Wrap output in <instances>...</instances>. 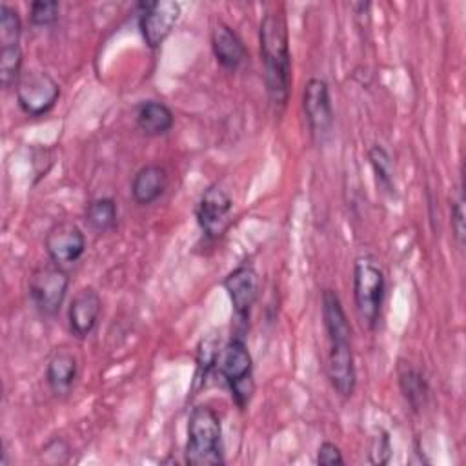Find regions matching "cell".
Listing matches in <instances>:
<instances>
[{"instance_id":"28","label":"cell","mask_w":466,"mask_h":466,"mask_svg":"<svg viewBox=\"0 0 466 466\" xmlns=\"http://www.w3.org/2000/svg\"><path fill=\"white\" fill-rule=\"evenodd\" d=\"M317 464L320 466H335V464H344V457L340 448L335 442L324 441L319 450H317Z\"/></svg>"},{"instance_id":"4","label":"cell","mask_w":466,"mask_h":466,"mask_svg":"<svg viewBox=\"0 0 466 466\" xmlns=\"http://www.w3.org/2000/svg\"><path fill=\"white\" fill-rule=\"evenodd\" d=\"M218 373L231 391V399L240 410L249 404L255 384H253V359L242 339V335L231 337L220 350L217 359Z\"/></svg>"},{"instance_id":"5","label":"cell","mask_w":466,"mask_h":466,"mask_svg":"<svg viewBox=\"0 0 466 466\" xmlns=\"http://www.w3.org/2000/svg\"><path fill=\"white\" fill-rule=\"evenodd\" d=\"M69 288V275L55 262L35 268L27 280V291L35 308L46 315L55 317L66 299Z\"/></svg>"},{"instance_id":"22","label":"cell","mask_w":466,"mask_h":466,"mask_svg":"<svg viewBox=\"0 0 466 466\" xmlns=\"http://www.w3.org/2000/svg\"><path fill=\"white\" fill-rule=\"evenodd\" d=\"M220 339L217 335L204 337L197 346V373H195V386L198 382H204L209 371L217 366V359L220 353L218 348Z\"/></svg>"},{"instance_id":"26","label":"cell","mask_w":466,"mask_h":466,"mask_svg":"<svg viewBox=\"0 0 466 466\" xmlns=\"http://www.w3.org/2000/svg\"><path fill=\"white\" fill-rule=\"evenodd\" d=\"M451 229L457 246L462 249L464 248V238H466V226H464V193H462V184L459 186V195L455 200H451Z\"/></svg>"},{"instance_id":"14","label":"cell","mask_w":466,"mask_h":466,"mask_svg":"<svg viewBox=\"0 0 466 466\" xmlns=\"http://www.w3.org/2000/svg\"><path fill=\"white\" fill-rule=\"evenodd\" d=\"M211 49L217 62L228 71L238 69L248 56L240 36L224 22H218L211 31Z\"/></svg>"},{"instance_id":"19","label":"cell","mask_w":466,"mask_h":466,"mask_svg":"<svg viewBox=\"0 0 466 466\" xmlns=\"http://www.w3.org/2000/svg\"><path fill=\"white\" fill-rule=\"evenodd\" d=\"M399 388L404 400L413 411H420L426 406L430 397V386L419 370L410 364L399 368Z\"/></svg>"},{"instance_id":"23","label":"cell","mask_w":466,"mask_h":466,"mask_svg":"<svg viewBox=\"0 0 466 466\" xmlns=\"http://www.w3.org/2000/svg\"><path fill=\"white\" fill-rule=\"evenodd\" d=\"M22 20L15 7L9 4L0 5V47L20 46Z\"/></svg>"},{"instance_id":"8","label":"cell","mask_w":466,"mask_h":466,"mask_svg":"<svg viewBox=\"0 0 466 466\" xmlns=\"http://www.w3.org/2000/svg\"><path fill=\"white\" fill-rule=\"evenodd\" d=\"M180 16V4L173 0H153L138 4V29L149 49H157L173 31Z\"/></svg>"},{"instance_id":"25","label":"cell","mask_w":466,"mask_h":466,"mask_svg":"<svg viewBox=\"0 0 466 466\" xmlns=\"http://www.w3.org/2000/svg\"><path fill=\"white\" fill-rule=\"evenodd\" d=\"M60 5L56 0H35L29 4V22L35 27H46L58 20Z\"/></svg>"},{"instance_id":"6","label":"cell","mask_w":466,"mask_h":466,"mask_svg":"<svg viewBox=\"0 0 466 466\" xmlns=\"http://www.w3.org/2000/svg\"><path fill=\"white\" fill-rule=\"evenodd\" d=\"M15 95L18 107L27 116H42L55 107L60 96V86L49 73L31 69L20 75L15 84Z\"/></svg>"},{"instance_id":"18","label":"cell","mask_w":466,"mask_h":466,"mask_svg":"<svg viewBox=\"0 0 466 466\" xmlns=\"http://www.w3.org/2000/svg\"><path fill=\"white\" fill-rule=\"evenodd\" d=\"M173 111L158 100H146L137 109V126L144 135L158 137L173 127Z\"/></svg>"},{"instance_id":"21","label":"cell","mask_w":466,"mask_h":466,"mask_svg":"<svg viewBox=\"0 0 466 466\" xmlns=\"http://www.w3.org/2000/svg\"><path fill=\"white\" fill-rule=\"evenodd\" d=\"M368 158H370V164H371V169L375 175L377 187L382 193L395 197L397 193H395V178H393V162H391V157L388 155V151L382 146L375 144L370 147Z\"/></svg>"},{"instance_id":"12","label":"cell","mask_w":466,"mask_h":466,"mask_svg":"<svg viewBox=\"0 0 466 466\" xmlns=\"http://www.w3.org/2000/svg\"><path fill=\"white\" fill-rule=\"evenodd\" d=\"M102 311V300L95 288L86 286L75 293L67 308L69 331L76 339H86L96 326Z\"/></svg>"},{"instance_id":"27","label":"cell","mask_w":466,"mask_h":466,"mask_svg":"<svg viewBox=\"0 0 466 466\" xmlns=\"http://www.w3.org/2000/svg\"><path fill=\"white\" fill-rule=\"evenodd\" d=\"M368 455H370V462H373V464H386L390 461L391 446H390V437L386 431H380L379 435L373 437Z\"/></svg>"},{"instance_id":"3","label":"cell","mask_w":466,"mask_h":466,"mask_svg":"<svg viewBox=\"0 0 466 466\" xmlns=\"http://www.w3.org/2000/svg\"><path fill=\"white\" fill-rule=\"evenodd\" d=\"M386 291L384 271L377 258L362 255L353 264V302L360 322L368 329H375L380 319Z\"/></svg>"},{"instance_id":"10","label":"cell","mask_w":466,"mask_h":466,"mask_svg":"<svg viewBox=\"0 0 466 466\" xmlns=\"http://www.w3.org/2000/svg\"><path fill=\"white\" fill-rule=\"evenodd\" d=\"M222 286L228 291L229 300L233 304L235 319L240 324H246L249 319L251 308L255 306L258 297V275L255 268L248 262L237 266L224 277Z\"/></svg>"},{"instance_id":"7","label":"cell","mask_w":466,"mask_h":466,"mask_svg":"<svg viewBox=\"0 0 466 466\" xmlns=\"http://www.w3.org/2000/svg\"><path fill=\"white\" fill-rule=\"evenodd\" d=\"M302 109L309 135L317 144H324L333 129V107L329 87L322 78H309L302 91Z\"/></svg>"},{"instance_id":"1","label":"cell","mask_w":466,"mask_h":466,"mask_svg":"<svg viewBox=\"0 0 466 466\" xmlns=\"http://www.w3.org/2000/svg\"><path fill=\"white\" fill-rule=\"evenodd\" d=\"M260 58L264 64L266 91L273 106L284 107L289 96L291 80V53L284 13L279 9L268 11L258 25Z\"/></svg>"},{"instance_id":"15","label":"cell","mask_w":466,"mask_h":466,"mask_svg":"<svg viewBox=\"0 0 466 466\" xmlns=\"http://www.w3.org/2000/svg\"><path fill=\"white\" fill-rule=\"evenodd\" d=\"M78 373L76 357L67 348H58L51 353L46 366V382L55 395H66L75 384Z\"/></svg>"},{"instance_id":"24","label":"cell","mask_w":466,"mask_h":466,"mask_svg":"<svg viewBox=\"0 0 466 466\" xmlns=\"http://www.w3.org/2000/svg\"><path fill=\"white\" fill-rule=\"evenodd\" d=\"M22 75V49L20 46L0 47V82L7 89L18 82Z\"/></svg>"},{"instance_id":"20","label":"cell","mask_w":466,"mask_h":466,"mask_svg":"<svg viewBox=\"0 0 466 466\" xmlns=\"http://www.w3.org/2000/svg\"><path fill=\"white\" fill-rule=\"evenodd\" d=\"M116 217H118L116 202L111 197H100L91 200L84 211L86 224L96 233H106L113 229L116 224Z\"/></svg>"},{"instance_id":"16","label":"cell","mask_w":466,"mask_h":466,"mask_svg":"<svg viewBox=\"0 0 466 466\" xmlns=\"http://www.w3.org/2000/svg\"><path fill=\"white\" fill-rule=\"evenodd\" d=\"M167 187V171L160 164L142 166L131 180V197L137 204H153Z\"/></svg>"},{"instance_id":"11","label":"cell","mask_w":466,"mask_h":466,"mask_svg":"<svg viewBox=\"0 0 466 466\" xmlns=\"http://www.w3.org/2000/svg\"><path fill=\"white\" fill-rule=\"evenodd\" d=\"M231 208H233L231 197L218 184H211L202 193V197L197 204L195 215H197V222H198L202 233L208 238L215 240L224 233Z\"/></svg>"},{"instance_id":"9","label":"cell","mask_w":466,"mask_h":466,"mask_svg":"<svg viewBox=\"0 0 466 466\" xmlns=\"http://www.w3.org/2000/svg\"><path fill=\"white\" fill-rule=\"evenodd\" d=\"M46 253L56 266L75 264L86 251V237L82 229L69 220L53 224L44 238Z\"/></svg>"},{"instance_id":"13","label":"cell","mask_w":466,"mask_h":466,"mask_svg":"<svg viewBox=\"0 0 466 466\" xmlns=\"http://www.w3.org/2000/svg\"><path fill=\"white\" fill-rule=\"evenodd\" d=\"M326 370L335 391L342 397H351L357 384L351 342H329Z\"/></svg>"},{"instance_id":"2","label":"cell","mask_w":466,"mask_h":466,"mask_svg":"<svg viewBox=\"0 0 466 466\" xmlns=\"http://www.w3.org/2000/svg\"><path fill=\"white\" fill-rule=\"evenodd\" d=\"M184 461L189 466L224 464L220 417L208 404H198L189 411Z\"/></svg>"},{"instance_id":"17","label":"cell","mask_w":466,"mask_h":466,"mask_svg":"<svg viewBox=\"0 0 466 466\" xmlns=\"http://www.w3.org/2000/svg\"><path fill=\"white\" fill-rule=\"evenodd\" d=\"M322 320L329 342H351V326L342 308L339 295L333 289H324L320 299Z\"/></svg>"}]
</instances>
